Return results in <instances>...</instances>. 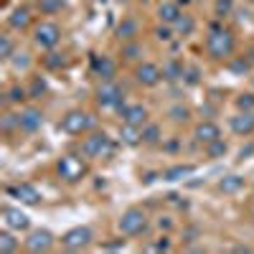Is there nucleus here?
Here are the masks:
<instances>
[{"label":"nucleus","mask_w":254,"mask_h":254,"mask_svg":"<svg viewBox=\"0 0 254 254\" xmlns=\"http://www.w3.org/2000/svg\"><path fill=\"white\" fill-rule=\"evenodd\" d=\"M234 36H231V31L226 28H219V26H211V33L206 36V51L208 56L214 59H226L234 54Z\"/></svg>","instance_id":"obj_1"},{"label":"nucleus","mask_w":254,"mask_h":254,"mask_svg":"<svg viewBox=\"0 0 254 254\" xmlns=\"http://www.w3.org/2000/svg\"><path fill=\"white\" fill-rule=\"evenodd\" d=\"M97 127V117L89 112H81V110H71L69 115H64L61 120V130L69 132V135H84V132H92Z\"/></svg>","instance_id":"obj_2"},{"label":"nucleus","mask_w":254,"mask_h":254,"mask_svg":"<svg viewBox=\"0 0 254 254\" xmlns=\"http://www.w3.org/2000/svg\"><path fill=\"white\" fill-rule=\"evenodd\" d=\"M117 229L122 231L125 237H137L147 229V216L142 208H127L122 211V216L117 219Z\"/></svg>","instance_id":"obj_3"},{"label":"nucleus","mask_w":254,"mask_h":254,"mask_svg":"<svg viewBox=\"0 0 254 254\" xmlns=\"http://www.w3.org/2000/svg\"><path fill=\"white\" fill-rule=\"evenodd\" d=\"M112 150H115V145H112V137L107 132H92L81 140V153L87 158H104Z\"/></svg>","instance_id":"obj_4"},{"label":"nucleus","mask_w":254,"mask_h":254,"mask_svg":"<svg viewBox=\"0 0 254 254\" xmlns=\"http://www.w3.org/2000/svg\"><path fill=\"white\" fill-rule=\"evenodd\" d=\"M56 171L66 183H79L87 176V163L76 155H61L59 163H56Z\"/></svg>","instance_id":"obj_5"},{"label":"nucleus","mask_w":254,"mask_h":254,"mask_svg":"<svg viewBox=\"0 0 254 254\" xmlns=\"http://www.w3.org/2000/svg\"><path fill=\"white\" fill-rule=\"evenodd\" d=\"M97 104L104 110H120L125 104V92L120 89V84L112 81H102L97 87Z\"/></svg>","instance_id":"obj_6"},{"label":"nucleus","mask_w":254,"mask_h":254,"mask_svg":"<svg viewBox=\"0 0 254 254\" xmlns=\"http://www.w3.org/2000/svg\"><path fill=\"white\" fill-rule=\"evenodd\" d=\"M92 239H94V231L89 226H74L61 237V247L69 252H81L92 244Z\"/></svg>","instance_id":"obj_7"},{"label":"nucleus","mask_w":254,"mask_h":254,"mask_svg":"<svg viewBox=\"0 0 254 254\" xmlns=\"http://www.w3.org/2000/svg\"><path fill=\"white\" fill-rule=\"evenodd\" d=\"M33 41H36L38 49L51 51V49L59 46V41H61V28H59L56 23H51V20H46V23H38L36 31H33Z\"/></svg>","instance_id":"obj_8"},{"label":"nucleus","mask_w":254,"mask_h":254,"mask_svg":"<svg viewBox=\"0 0 254 254\" xmlns=\"http://www.w3.org/2000/svg\"><path fill=\"white\" fill-rule=\"evenodd\" d=\"M117 112H120V120L125 125H135V127L147 125V110L142 107V104H137V102H130V104L125 102Z\"/></svg>","instance_id":"obj_9"},{"label":"nucleus","mask_w":254,"mask_h":254,"mask_svg":"<svg viewBox=\"0 0 254 254\" xmlns=\"http://www.w3.org/2000/svg\"><path fill=\"white\" fill-rule=\"evenodd\" d=\"M135 79H137V84H142V87H155V84H160V79H163V69L153 61H142L135 69Z\"/></svg>","instance_id":"obj_10"},{"label":"nucleus","mask_w":254,"mask_h":254,"mask_svg":"<svg viewBox=\"0 0 254 254\" xmlns=\"http://www.w3.org/2000/svg\"><path fill=\"white\" fill-rule=\"evenodd\" d=\"M5 193L10 196V198H20L23 203H31V206H38L41 203V196L38 193V188H33L31 183H15V186H8L5 188Z\"/></svg>","instance_id":"obj_11"},{"label":"nucleus","mask_w":254,"mask_h":254,"mask_svg":"<svg viewBox=\"0 0 254 254\" xmlns=\"http://www.w3.org/2000/svg\"><path fill=\"white\" fill-rule=\"evenodd\" d=\"M51 247H54V234H51L49 229H36V231H31L28 239H26V249L33 252V254L49 252Z\"/></svg>","instance_id":"obj_12"},{"label":"nucleus","mask_w":254,"mask_h":254,"mask_svg":"<svg viewBox=\"0 0 254 254\" xmlns=\"http://www.w3.org/2000/svg\"><path fill=\"white\" fill-rule=\"evenodd\" d=\"M3 224H5L8 229H13V231H26V229L31 226V219H28L20 208L5 206V208H3Z\"/></svg>","instance_id":"obj_13"},{"label":"nucleus","mask_w":254,"mask_h":254,"mask_svg":"<svg viewBox=\"0 0 254 254\" xmlns=\"http://www.w3.org/2000/svg\"><path fill=\"white\" fill-rule=\"evenodd\" d=\"M231 132L239 137H249L254 132V112H237L234 117L229 120Z\"/></svg>","instance_id":"obj_14"},{"label":"nucleus","mask_w":254,"mask_h":254,"mask_svg":"<svg viewBox=\"0 0 254 254\" xmlns=\"http://www.w3.org/2000/svg\"><path fill=\"white\" fill-rule=\"evenodd\" d=\"M92 71L102 81H112L115 74H117V64L110 56H92Z\"/></svg>","instance_id":"obj_15"},{"label":"nucleus","mask_w":254,"mask_h":254,"mask_svg":"<svg viewBox=\"0 0 254 254\" xmlns=\"http://www.w3.org/2000/svg\"><path fill=\"white\" fill-rule=\"evenodd\" d=\"M193 137H196V142L208 145V142H214L216 137H221V127L216 122H211V120H203V122H198L193 127Z\"/></svg>","instance_id":"obj_16"},{"label":"nucleus","mask_w":254,"mask_h":254,"mask_svg":"<svg viewBox=\"0 0 254 254\" xmlns=\"http://www.w3.org/2000/svg\"><path fill=\"white\" fill-rule=\"evenodd\" d=\"M41 125H44V112L38 107H26L20 112V130L23 132H36L41 130Z\"/></svg>","instance_id":"obj_17"},{"label":"nucleus","mask_w":254,"mask_h":254,"mask_svg":"<svg viewBox=\"0 0 254 254\" xmlns=\"http://www.w3.org/2000/svg\"><path fill=\"white\" fill-rule=\"evenodd\" d=\"M181 15H183V10H181L178 3H173V0H163V3L158 5V18H160V23L173 26Z\"/></svg>","instance_id":"obj_18"},{"label":"nucleus","mask_w":254,"mask_h":254,"mask_svg":"<svg viewBox=\"0 0 254 254\" xmlns=\"http://www.w3.org/2000/svg\"><path fill=\"white\" fill-rule=\"evenodd\" d=\"M137 33H140V23L135 18H125L122 23L117 26V38L120 41H135Z\"/></svg>","instance_id":"obj_19"},{"label":"nucleus","mask_w":254,"mask_h":254,"mask_svg":"<svg viewBox=\"0 0 254 254\" xmlns=\"http://www.w3.org/2000/svg\"><path fill=\"white\" fill-rule=\"evenodd\" d=\"M120 137L125 145H140L142 142V127H135V125H125L120 127Z\"/></svg>","instance_id":"obj_20"},{"label":"nucleus","mask_w":254,"mask_h":254,"mask_svg":"<svg viewBox=\"0 0 254 254\" xmlns=\"http://www.w3.org/2000/svg\"><path fill=\"white\" fill-rule=\"evenodd\" d=\"M28 23H31V13H28V8H15V10L10 13V18H8V26L15 28V31L28 28Z\"/></svg>","instance_id":"obj_21"},{"label":"nucleus","mask_w":254,"mask_h":254,"mask_svg":"<svg viewBox=\"0 0 254 254\" xmlns=\"http://www.w3.org/2000/svg\"><path fill=\"white\" fill-rule=\"evenodd\" d=\"M183 74H186V69H183V64H181V61L171 59V61H165V64H163V79H168V81H178V79H183Z\"/></svg>","instance_id":"obj_22"},{"label":"nucleus","mask_w":254,"mask_h":254,"mask_svg":"<svg viewBox=\"0 0 254 254\" xmlns=\"http://www.w3.org/2000/svg\"><path fill=\"white\" fill-rule=\"evenodd\" d=\"M244 188V178L242 176H226L219 181V190L221 193H239V190Z\"/></svg>","instance_id":"obj_23"},{"label":"nucleus","mask_w":254,"mask_h":254,"mask_svg":"<svg viewBox=\"0 0 254 254\" xmlns=\"http://www.w3.org/2000/svg\"><path fill=\"white\" fill-rule=\"evenodd\" d=\"M190 173H193V165H173L163 171V181H183Z\"/></svg>","instance_id":"obj_24"},{"label":"nucleus","mask_w":254,"mask_h":254,"mask_svg":"<svg viewBox=\"0 0 254 254\" xmlns=\"http://www.w3.org/2000/svg\"><path fill=\"white\" fill-rule=\"evenodd\" d=\"M18 252V239L13 237V229L0 231V254H13Z\"/></svg>","instance_id":"obj_25"},{"label":"nucleus","mask_w":254,"mask_h":254,"mask_svg":"<svg viewBox=\"0 0 254 254\" xmlns=\"http://www.w3.org/2000/svg\"><path fill=\"white\" fill-rule=\"evenodd\" d=\"M226 153H229V145L224 142V137H216L214 142L206 145V155H208L211 160H219V158H224Z\"/></svg>","instance_id":"obj_26"},{"label":"nucleus","mask_w":254,"mask_h":254,"mask_svg":"<svg viewBox=\"0 0 254 254\" xmlns=\"http://www.w3.org/2000/svg\"><path fill=\"white\" fill-rule=\"evenodd\" d=\"M173 28H176V36H190V33L196 31V20L183 13V15L176 20V23H173Z\"/></svg>","instance_id":"obj_27"},{"label":"nucleus","mask_w":254,"mask_h":254,"mask_svg":"<svg viewBox=\"0 0 254 254\" xmlns=\"http://www.w3.org/2000/svg\"><path fill=\"white\" fill-rule=\"evenodd\" d=\"M160 137H163V132H160L158 125H150V122L142 125V142H145V145H158Z\"/></svg>","instance_id":"obj_28"},{"label":"nucleus","mask_w":254,"mask_h":254,"mask_svg":"<svg viewBox=\"0 0 254 254\" xmlns=\"http://www.w3.org/2000/svg\"><path fill=\"white\" fill-rule=\"evenodd\" d=\"M122 56L127 61H135L142 56V46L137 44V41H125V46H122Z\"/></svg>","instance_id":"obj_29"},{"label":"nucleus","mask_w":254,"mask_h":254,"mask_svg":"<svg viewBox=\"0 0 254 254\" xmlns=\"http://www.w3.org/2000/svg\"><path fill=\"white\" fill-rule=\"evenodd\" d=\"M13 38L10 36H0V59L3 61H10L13 59Z\"/></svg>","instance_id":"obj_30"},{"label":"nucleus","mask_w":254,"mask_h":254,"mask_svg":"<svg viewBox=\"0 0 254 254\" xmlns=\"http://www.w3.org/2000/svg\"><path fill=\"white\" fill-rule=\"evenodd\" d=\"M0 127H3V132H13L15 127L20 130V115H3V120H0Z\"/></svg>","instance_id":"obj_31"},{"label":"nucleus","mask_w":254,"mask_h":254,"mask_svg":"<svg viewBox=\"0 0 254 254\" xmlns=\"http://www.w3.org/2000/svg\"><path fill=\"white\" fill-rule=\"evenodd\" d=\"M237 110L239 112H254V94H239L237 97Z\"/></svg>","instance_id":"obj_32"},{"label":"nucleus","mask_w":254,"mask_h":254,"mask_svg":"<svg viewBox=\"0 0 254 254\" xmlns=\"http://www.w3.org/2000/svg\"><path fill=\"white\" fill-rule=\"evenodd\" d=\"M10 64H13L15 71H26V69L31 66V59H28V54H13Z\"/></svg>","instance_id":"obj_33"},{"label":"nucleus","mask_w":254,"mask_h":254,"mask_svg":"<svg viewBox=\"0 0 254 254\" xmlns=\"http://www.w3.org/2000/svg\"><path fill=\"white\" fill-rule=\"evenodd\" d=\"M64 8V0H41V13H46V15H54Z\"/></svg>","instance_id":"obj_34"},{"label":"nucleus","mask_w":254,"mask_h":254,"mask_svg":"<svg viewBox=\"0 0 254 254\" xmlns=\"http://www.w3.org/2000/svg\"><path fill=\"white\" fill-rule=\"evenodd\" d=\"M173 33H176V28H173V26H168V23H163V26L155 28V38H158V41H171Z\"/></svg>","instance_id":"obj_35"},{"label":"nucleus","mask_w":254,"mask_h":254,"mask_svg":"<svg viewBox=\"0 0 254 254\" xmlns=\"http://www.w3.org/2000/svg\"><path fill=\"white\" fill-rule=\"evenodd\" d=\"M5 97H8V102H13V104H18V102H23V99L28 97V92H26L23 87H13V89H10V92L5 94Z\"/></svg>","instance_id":"obj_36"},{"label":"nucleus","mask_w":254,"mask_h":254,"mask_svg":"<svg viewBox=\"0 0 254 254\" xmlns=\"http://www.w3.org/2000/svg\"><path fill=\"white\" fill-rule=\"evenodd\" d=\"M188 117H190L188 107H181V104H178V107H173V110H171V120H173V122H186Z\"/></svg>","instance_id":"obj_37"},{"label":"nucleus","mask_w":254,"mask_h":254,"mask_svg":"<svg viewBox=\"0 0 254 254\" xmlns=\"http://www.w3.org/2000/svg\"><path fill=\"white\" fill-rule=\"evenodd\" d=\"M231 10H234V3L231 0H216V15H229Z\"/></svg>","instance_id":"obj_38"},{"label":"nucleus","mask_w":254,"mask_h":254,"mask_svg":"<svg viewBox=\"0 0 254 254\" xmlns=\"http://www.w3.org/2000/svg\"><path fill=\"white\" fill-rule=\"evenodd\" d=\"M44 92H46V81H44V79H36L33 87H31V92H28V97H41Z\"/></svg>","instance_id":"obj_39"},{"label":"nucleus","mask_w":254,"mask_h":254,"mask_svg":"<svg viewBox=\"0 0 254 254\" xmlns=\"http://www.w3.org/2000/svg\"><path fill=\"white\" fill-rule=\"evenodd\" d=\"M147 249H150V252H168V249H171V239H168V237H160V242L150 244Z\"/></svg>","instance_id":"obj_40"},{"label":"nucleus","mask_w":254,"mask_h":254,"mask_svg":"<svg viewBox=\"0 0 254 254\" xmlns=\"http://www.w3.org/2000/svg\"><path fill=\"white\" fill-rule=\"evenodd\" d=\"M231 71H234V74H247L249 71V64L244 59H237V61H231Z\"/></svg>","instance_id":"obj_41"},{"label":"nucleus","mask_w":254,"mask_h":254,"mask_svg":"<svg viewBox=\"0 0 254 254\" xmlns=\"http://www.w3.org/2000/svg\"><path fill=\"white\" fill-rule=\"evenodd\" d=\"M183 79H186V84H198V69H186Z\"/></svg>","instance_id":"obj_42"},{"label":"nucleus","mask_w":254,"mask_h":254,"mask_svg":"<svg viewBox=\"0 0 254 254\" xmlns=\"http://www.w3.org/2000/svg\"><path fill=\"white\" fill-rule=\"evenodd\" d=\"M59 54H49L46 56V64H49V66L51 69H59V66H64V59H56Z\"/></svg>","instance_id":"obj_43"},{"label":"nucleus","mask_w":254,"mask_h":254,"mask_svg":"<svg viewBox=\"0 0 254 254\" xmlns=\"http://www.w3.org/2000/svg\"><path fill=\"white\" fill-rule=\"evenodd\" d=\"M158 226H160V229H171V226H173V221L168 219V216H160V219H158Z\"/></svg>","instance_id":"obj_44"},{"label":"nucleus","mask_w":254,"mask_h":254,"mask_svg":"<svg viewBox=\"0 0 254 254\" xmlns=\"http://www.w3.org/2000/svg\"><path fill=\"white\" fill-rule=\"evenodd\" d=\"M176 3H178V5H188V3H190V0H176Z\"/></svg>","instance_id":"obj_45"},{"label":"nucleus","mask_w":254,"mask_h":254,"mask_svg":"<svg viewBox=\"0 0 254 254\" xmlns=\"http://www.w3.org/2000/svg\"><path fill=\"white\" fill-rule=\"evenodd\" d=\"M249 3H254V0H249Z\"/></svg>","instance_id":"obj_46"},{"label":"nucleus","mask_w":254,"mask_h":254,"mask_svg":"<svg viewBox=\"0 0 254 254\" xmlns=\"http://www.w3.org/2000/svg\"><path fill=\"white\" fill-rule=\"evenodd\" d=\"M142 3H145V0H142Z\"/></svg>","instance_id":"obj_47"}]
</instances>
